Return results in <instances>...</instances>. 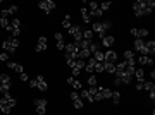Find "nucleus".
Masks as SVG:
<instances>
[{"label": "nucleus", "mask_w": 155, "mask_h": 115, "mask_svg": "<svg viewBox=\"0 0 155 115\" xmlns=\"http://www.w3.org/2000/svg\"><path fill=\"white\" fill-rule=\"evenodd\" d=\"M88 84H90V86H97V76H90L88 77Z\"/></svg>", "instance_id": "nucleus-40"}, {"label": "nucleus", "mask_w": 155, "mask_h": 115, "mask_svg": "<svg viewBox=\"0 0 155 115\" xmlns=\"http://www.w3.org/2000/svg\"><path fill=\"white\" fill-rule=\"evenodd\" d=\"M0 105L9 106V108H14V106H16V100H14V98L7 93V95H4L2 98H0Z\"/></svg>", "instance_id": "nucleus-7"}, {"label": "nucleus", "mask_w": 155, "mask_h": 115, "mask_svg": "<svg viewBox=\"0 0 155 115\" xmlns=\"http://www.w3.org/2000/svg\"><path fill=\"white\" fill-rule=\"evenodd\" d=\"M90 12V17H102L103 16V12L100 9H95V10H88Z\"/></svg>", "instance_id": "nucleus-35"}, {"label": "nucleus", "mask_w": 155, "mask_h": 115, "mask_svg": "<svg viewBox=\"0 0 155 115\" xmlns=\"http://www.w3.org/2000/svg\"><path fill=\"white\" fill-rule=\"evenodd\" d=\"M143 89H146L148 93H150V91H155L154 81H143Z\"/></svg>", "instance_id": "nucleus-27"}, {"label": "nucleus", "mask_w": 155, "mask_h": 115, "mask_svg": "<svg viewBox=\"0 0 155 115\" xmlns=\"http://www.w3.org/2000/svg\"><path fill=\"white\" fill-rule=\"evenodd\" d=\"M95 64H97V62H95V60L90 57V58H88V62L84 64V70H86V72H93V69H95Z\"/></svg>", "instance_id": "nucleus-24"}, {"label": "nucleus", "mask_w": 155, "mask_h": 115, "mask_svg": "<svg viewBox=\"0 0 155 115\" xmlns=\"http://www.w3.org/2000/svg\"><path fill=\"white\" fill-rule=\"evenodd\" d=\"M67 84L74 88V91H79V89L83 88V84H81V83H79V81H78L76 77H72V76H71V77H67Z\"/></svg>", "instance_id": "nucleus-14"}, {"label": "nucleus", "mask_w": 155, "mask_h": 115, "mask_svg": "<svg viewBox=\"0 0 155 115\" xmlns=\"http://www.w3.org/2000/svg\"><path fill=\"white\" fill-rule=\"evenodd\" d=\"M131 34L134 36V40H140V33H138V28H131Z\"/></svg>", "instance_id": "nucleus-42"}, {"label": "nucleus", "mask_w": 155, "mask_h": 115, "mask_svg": "<svg viewBox=\"0 0 155 115\" xmlns=\"http://www.w3.org/2000/svg\"><path fill=\"white\" fill-rule=\"evenodd\" d=\"M148 95H150V100H152V101H154V100H155V91H150V93H148Z\"/></svg>", "instance_id": "nucleus-48"}, {"label": "nucleus", "mask_w": 155, "mask_h": 115, "mask_svg": "<svg viewBox=\"0 0 155 115\" xmlns=\"http://www.w3.org/2000/svg\"><path fill=\"white\" fill-rule=\"evenodd\" d=\"M35 110L38 115H45L47 112V100H35Z\"/></svg>", "instance_id": "nucleus-6"}, {"label": "nucleus", "mask_w": 155, "mask_h": 115, "mask_svg": "<svg viewBox=\"0 0 155 115\" xmlns=\"http://www.w3.org/2000/svg\"><path fill=\"white\" fill-rule=\"evenodd\" d=\"M38 7H40L45 14H50L55 10V2L53 0H41L40 4H38Z\"/></svg>", "instance_id": "nucleus-3"}, {"label": "nucleus", "mask_w": 155, "mask_h": 115, "mask_svg": "<svg viewBox=\"0 0 155 115\" xmlns=\"http://www.w3.org/2000/svg\"><path fill=\"white\" fill-rule=\"evenodd\" d=\"M0 28H4V29H7V31H10V22H9V19L7 17H0Z\"/></svg>", "instance_id": "nucleus-26"}, {"label": "nucleus", "mask_w": 155, "mask_h": 115, "mask_svg": "<svg viewBox=\"0 0 155 115\" xmlns=\"http://www.w3.org/2000/svg\"><path fill=\"white\" fill-rule=\"evenodd\" d=\"M102 26H103V31L107 33L110 29V21H102Z\"/></svg>", "instance_id": "nucleus-41"}, {"label": "nucleus", "mask_w": 155, "mask_h": 115, "mask_svg": "<svg viewBox=\"0 0 155 115\" xmlns=\"http://www.w3.org/2000/svg\"><path fill=\"white\" fill-rule=\"evenodd\" d=\"M10 88H12V84H5V83H0V93L2 95H7L10 91Z\"/></svg>", "instance_id": "nucleus-30"}, {"label": "nucleus", "mask_w": 155, "mask_h": 115, "mask_svg": "<svg viewBox=\"0 0 155 115\" xmlns=\"http://www.w3.org/2000/svg\"><path fill=\"white\" fill-rule=\"evenodd\" d=\"M81 17H83V22H90V12H88V9L86 7H83L81 9Z\"/></svg>", "instance_id": "nucleus-28"}, {"label": "nucleus", "mask_w": 155, "mask_h": 115, "mask_svg": "<svg viewBox=\"0 0 155 115\" xmlns=\"http://www.w3.org/2000/svg\"><path fill=\"white\" fill-rule=\"evenodd\" d=\"M136 89H138V91L143 89V83H136Z\"/></svg>", "instance_id": "nucleus-46"}, {"label": "nucleus", "mask_w": 155, "mask_h": 115, "mask_svg": "<svg viewBox=\"0 0 155 115\" xmlns=\"http://www.w3.org/2000/svg\"><path fill=\"white\" fill-rule=\"evenodd\" d=\"M72 24H71V16H66L64 17V21H62V28H66V29H69Z\"/></svg>", "instance_id": "nucleus-34"}, {"label": "nucleus", "mask_w": 155, "mask_h": 115, "mask_svg": "<svg viewBox=\"0 0 155 115\" xmlns=\"http://www.w3.org/2000/svg\"><path fill=\"white\" fill-rule=\"evenodd\" d=\"M19 79H21V81H28V74H24V72H22V74L19 76Z\"/></svg>", "instance_id": "nucleus-45"}, {"label": "nucleus", "mask_w": 155, "mask_h": 115, "mask_svg": "<svg viewBox=\"0 0 155 115\" xmlns=\"http://www.w3.org/2000/svg\"><path fill=\"white\" fill-rule=\"evenodd\" d=\"M69 33H71L72 36H74V40H76L74 43H78V41L83 40V31H81L79 26H71V28H69Z\"/></svg>", "instance_id": "nucleus-9"}, {"label": "nucleus", "mask_w": 155, "mask_h": 115, "mask_svg": "<svg viewBox=\"0 0 155 115\" xmlns=\"http://www.w3.org/2000/svg\"><path fill=\"white\" fill-rule=\"evenodd\" d=\"M43 50H47V36H40L35 47V52H43Z\"/></svg>", "instance_id": "nucleus-12"}, {"label": "nucleus", "mask_w": 155, "mask_h": 115, "mask_svg": "<svg viewBox=\"0 0 155 115\" xmlns=\"http://www.w3.org/2000/svg\"><path fill=\"white\" fill-rule=\"evenodd\" d=\"M97 89H98V95L102 96V100H109V98L112 96V91H110L109 88H100V86H97Z\"/></svg>", "instance_id": "nucleus-15"}, {"label": "nucleus", "mask_w": 155, "mask_h": 115, "mask_svg": "<svg viewBox=\"0 0 155 115\" xmlns=\"http://www.w3.org/2000/svg\"><path fill=\"white\" fill-rule=\"evenodd\" d=\"M102 64H103V70H107L109 74L115 72V64H112V62H102Z\"/></svg>", "instance_id": "nucleus-20"}, {"label": "nucleus", "mask_w": 155, "mask_h": 115, "mask_svg": "<svg viewBox=\"0 0 155 115\" xmlns=\"http://www.w3.org/2000/svg\"><path fill=\"white\" fill-rule=\"evenodd\" d=\"M88 7H90V10H95V9H98V4L97 2H88Z\"/></svg>", "instance_id": "nucleus-44"}, {"label": "nucleus", "mask_w": 155, "mask_h": 115, "mask_svg": "<svg viewBox=\"0 0 155 115\" xmlns=\"http://www.w3.org/2000/svg\"><path fill=\"white\" fill-rule=\"evenodd\" d=\"M124 58L126 60H136L134 58V52L133 50H124Z\"/></svg>", "instance_id": "nucleus-33"}, {"label": "nucleus", "mask_w": 155, "mask_h": 115, "mask_svg": "<svg viewBox=\"0 0 155 115\" xmlns=\"http://www.w3.org/2000/svg\"><path fill=\"white\" fill-rule=\"evenodd\" d=\"M114 43H115V38H114V36H103L102 38V45L103 47H112Z\"/></svg>", "instance_id": "nucleus-21"}, {"label": "nucleus", "mask_w": 155, "mask_h": 115, "mask_svg": "<svg viewBox=\"0 0 155 115\" xmlns=\"http://www.w3.org/2000/svg\"><path fill=\"white\" fill-rule=\"evenodd\" d=\"M71 100H72V103H74V108L81 110V108H83V100L79 98L78 91H72V93H71Z\"/></svg>", "instance_id": "nucleus-11"}, {"label": "nucleus", "mask_w": 155, "mask_h": 115, "mask_svg": "<svg viewBox=\"0 0 155 115\" xmlns=\"http://www.w3.org/2000/svg\"><path fill=\"white\" fill-rule=\"evenodd\" d=\"M145 48H146V52H148V57H152V55L155 53V41L154 40L146 41V43H145Z\"/></svg>", "instance_id": "nucleus-19"}, {"label": "nucleus", "mask_w": 155, "mask_h": 115, "mask_svg": "<svg viewBox=\"0 0 155 115\" xmlns=\"http://www.w3.org/2000/svg\"><path fill=\"white\" fill-rule=\"evenodd\" d=\"M17 47H19V41H17V38H14V36H10V38L2 41V48H4L7 53H14V52L17 50Z\"/></svg>", "instance_id": "nucleus-2"}, {"label": "nucleus", "mask_w": 155, "mask_h": 115, "mask_svg": "<svg viewBox=\"0 0 155 115\" xmlns=\"http://www.w3.org/2000/svg\"><path fill=\"white\" fill-rule=\"evenodd\" d=\"M112 103L114 105H119L121 103V91H112Z\"/></svg>", "instance_id": "nucleus-25"}, {"label": "nucleus", "mask_w": 155, "mask_h": 115, "mask_svg": "<svg viewBox=\"0 0 155 115\" xmlns=\"http://www.w3.org/2000/svg\"><path fill=\"white\" fill-rule=\"evenodd\" d=\"M17 12V5H10L9 9H4L2 10V16L4 17H7V16H10V14H16Z\"/></svg>", "instance_id": "nucleus-22"}, {"label": "nucleus", "mask_w": 155, "mask_h": 115, "mask_svg": "<svg viewBox=\"0 0 155 115\" xmlns=\"http://www.w3.org/2000/svg\"><path fill=\"white\" fill-rule=\"evenodd\" d=\"M30 86L31 88H36V81H35V79H31V81H30Z\"/></svg>", "instance_id": "nucleus-47"}, {"label": "nucleus", "mask_w": 155, "mask_h": 115, "mask_svg": "<svg viewBox=\"0 0 155 115\" xmlns=\"http://www.w3.org/2000/svg\"><path fill=\"white\" fill-rule=\"evenodd\" d=\"M134 50L133 52H140L141 55H146L148 57V52H146V48H145V41L143 40H134Z\"/></svg>", "instance_id": "nucleus-8"}, {"label": "nucleus", "mask_w": 155, "mask_h": 115, "mask_svg": "<svg viewBox=\"0 0 155 115\" xmlns=\"http://www.w3.org/2000/svg\"><path fill=\"white\" fill-rule=\"evenodd\" d=\"M66 53L67 55H71L72 58H76L78 60V53H79V48H78V45L76 43H66Z\"/></svg>", "instance_id": "nucleus-4"}, {"label": "nucleus", "mask_w": 155, "mask_h": 115, "mask_svg": "<svg viewBox=\"0 0 155 115\" xmlns=\"http://www.w3.org/2000/svg\"><path fill=\"white\" fill-rule=\"evenodd\" d=\"M93 60H95V62H103V53L102 52H100V50H97V52H95V53H93Z\"/></svg>", "instance_id": "nucleus-32"}, {"label": "nucleus", "mask_w": 155, "mask_h": 115, "mask_svg": "<svg viewBox=\"0 0 155 115\" xmlns=\"http://www.w3.org/2000/svg\"><path fill=\"white\" fill-rule=\"evenodd\" d=\"M95 70H97V72H103V64H102V62H97V64H95L93 72H95Z\"/></svg>", "instance_id": "nucleus-39"}, {"label": "nucleus", "mask_w": 155, "mask_h": 115, "mask_svg": "<svg viewBox=\"0 0 155 115\" xmlns=\"http://www.w3.org/2000/svg\"><path fill=\"white\" fill-rule=\"evenodd\" d=\"M5 60H9V53H7V52L0 53V62H5Z\"/></svg>", "instance_id": "nucleus-43"}, {"label": "nucleus", "mask_w": 155, "mask_h": 115, "mask_svg": "<svg viewBox=\"0 0 155 115\" xmlns=\"http://www.w3.org/2000/svg\"><path fill=\"white\" fill-rule=\"evenodd\" d=\"M7 67L12 69V70H16V72H19V74L24 72V67H22L21 64H17V62H7Z\"/></svg>", "instance_id": "nucleus-17"}, {"label": "nucleus", "mask_w": 155, "mask_h": 115, "mask_svg": "<svg viewBox=\"0 0 155 115\" xmlns=\"http://www.w3.org/2000/svg\"><path fill=\"white\" fill-rule=\"evenodd\" d=\"M35 81H36V88H38V89H41V91H47V89H48V84H47L45 77L41 76V74H38V76L35 77Z\"/></svg>", "instance_id": "nucleus-10"}, {"label": "nucleus", "mask_w": 155, "mask_h": 115, "mask_svg": "<svg viewBox=\"0 0 155 115\" xmlns=\"http://www.w3.org/2000/svg\"><path fill=\"white\" fill-rule=\"evenodd\" d=\"M21 29H22L21 21L19 19H12V22H10V33H12L14 38H17V36L21 34Z\"/></svg>", "instance_id": "nucleus-5"}, {"label": "nucleus", "mask_w": 155, "mask_h": 115, "mask_svg": "<svg viewBox=\"0 0 155 115\" xmlns=\"http://www.w3.org/2000/svg\"><path fill=\"white\" fill-rule=\"evenodd\" d=\"M138 62H140L141 65H152V64H154L152 57H146V55H141V57L138 58Z\"/></svg>", "instance_id": "nucleus-23"}, {"label": "nucleus", "mask_w": 155, "mask_h": 115, "mask_svg": "<svg viewBox=\"0 0 155 115\" xmlns=\"http://www.w3.org/2000/svg\"><path fill=\"white\" fill-rule=\"evenodd\" d=\"M0 83H5V84H12L9 74H0Z\"/></svg>", "instance_id": "nucleus-36"}, {"label": "nucleus", "mask_w": 155, "mask_h": 115, "mask_svg": "<svg viewBox=\"0 0 155 115\" xmlns=\"http://www.w3.org/2000/svg\"><path fill=\"white\" fill-rule=\"evenodd\" d=\"M117 60V53L114 52V50H109V52H105L103 53V62H115Z\"/></svg>", "instance_id": "nucleus-13"}, {"label": "nucleus", "mask_w": 155, "mask_h": 115, "mask_svg": "<svg viewBox=\"0 0 155 115\" xmlns=\"http://www.w3.org/2000/svg\"><path fill=\"white\" fill-rule=\"evenodd\" d=\"M138 33H140V40H143L145 36H148V34H150V33H148V29H145V28L138 29Z\"/></svg>", "instance_id": "nucleus-38"}, {"label": "nucleus", "mask_w": 155, "mask_h": 115, "mask_svg": "<svg viewBox=\"0 0 155 115\" xmlns=\"http://www.w3.org/2000/svg\"><path fill=\"white\" fill-rule=\"evenodd\" d=\"M55 41H57V48H59V50H64V48H66V40H64V34H62V33H55Z\"/></svg>", "instance_id": "nucleus-16"}, {"label": "nucleus", "mask_w": 155, "mask_h": 115, "mask_svg": "<svg viewBox=\"0 0 155 115\" xmlns=\"http://www.w3.org/2000/svg\"><path fill=\"white\" fill-rule=\"evenodd\" d=\"M133 12L136 17H141V16H148L152 12V9L146 7V0H136L133 4Z\"/></svg>", "instance_id": "nucleus-1"}, {"label": "nucleus", "mask_w": 155, "mask_h": 115, "mask_svg": "<svg viewBox=\"0 0 155 115\" xmlns=\"http://www.w3.org/2000/svg\"><path fill=\"white\" fill-rule=\"evenodd\" d=\"M98 9L102 10V12H105L107 9H110V2H103V4H100V5H98Z\"/></svg>", "instance_id": "nucleus-37"}, {"label": "nucleus", "mask_w": 155, "mask_h": 115, "mask_svg": "<svg viewBox=\"0 0 155 115\" xmlns=\"http://www.w3.org/2000/svg\"><path fill=\"white\" fill-rule=\"evenodd\" d=\"M133 77H136V79H138V83H143V81H145V70L141 67H136Z\"/></svg>", "instance_id": "nucleus-18"}, {"label": "nucleus", "mask_w": 155, "mask_h": 115, "mask_svg": "<svg viewBox=\"0 0 155 115\" xmlns=\"http://www.w3.org/2000/svg\"><path fill=\"white\" fill-rule=\"evenodd\" d=\"M93 34H95V33H93L92 29H86V31H83V40L92 41V40H93Z\"/></svg>", "instance_id": "nucleus-29"}, {"label": "nucleus", "mask_w": 155, "mask_h": 115, "mask_svg": "<svg viewBox=\"0 0 155 115\" xmlns=\"http://www.w3.org/2000/svg\"><path fill=\"white\" fill-rule=\"evenodd\" d=\"M79 98H81V100L84 98V100H88V101H92V103L95 101V100H93V96L88 93V89H83V91H81V96H79Z\"/></svg>", "instance_id": "nucleus-31"}]
</instances>
